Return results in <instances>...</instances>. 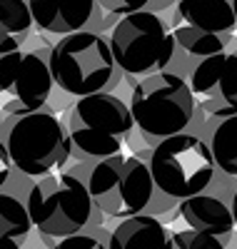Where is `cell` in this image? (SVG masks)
I'll return each instance as SVG.
<instances>
[{"label": "cell", "mask_w": 237, "mask_h": 249, "mask_svg": "<svg viewBox=\"0 0 237 249\" xmlns=\"http://www.w3.org/2000/svg\"><path fill=\"white\" fill-rule=\"evenodd\" d=\"M3 142L8 147L13 170L33 179L60 172L73 157L68 124L50 107L5 115Z\"/></svg>", "instance_id": "1"}, {"label": "cell", "mask_w": 237, "mask_h": 249, "mask_svg": "<svg viewBox=\"0 0 237 249\" xmlns=\"http://www.w3.org/2000/svg\"><path fill=\"white\" fill-rule=\"evenodd\" d=\"M25 204L38 234L53 239L70 237L85 227L105 222V214L93 202L88 182L65 170L38 177L25 192Z\"/></svg>", "instance_id": "2"}, {"label": "cell", "mask_w": 237, "mask_h": 249, "mask_svg": "<svg viewBox=\"0 0 237 249\" xmlns=\"http://www.w3.org/2000/svg\"><path fill=\"white\" fill-rule=\"evenodd\" d=\"M127 107L142 142L155 147L160 140L190 127L198 102L180 72L158 70L133 85Z\"/></svg>", "instance_id": "3"}, {"label": "cell", "mask_w": 237, "mask_h": 249, "mask_svg": "<svg viewBox=\"0 0 237 249\" xmlns=\"http://www.w3.org/2000/svg\"><path fill=\"white\" fill-rule=\"evenodd\" d=\"M53 82L73 97L110 92L120 82V68L113 57L110 37L95 30H75L62 35L48 53Z\"/></svg>", "instance_id": "4"}, {"label": "cell", "mask_w": 237, "mask_h": 249, "mask_svg": "<svg viewBox=\"0 0 237 249\" xmlns=\"http://www.w3.org/2000/svg\"><path fill=\"white\" fill-rule=\"evenodd\" d=\"M65 124L73 147L85 160L118 155L135 127L127 102L107 90L78 97L68 112Z\"/></svg>", "instance_id": "5"}, {"label": "cell", "mask_w": 237, "mask_h": 249, "mask_svg": "<svg viewBox=\"0 0 237 249\" xmlns=\"http://www.w3.org/2000/svg\"><path fill=\"white\" fill-rule=\"evenodd\" d=\"M85 182H88V190L98 210L113 219H125L145 212L158 192L147 160L138 155L118 152L98 160Z\"/></svg>", "instance_id": "6"}, {"label": "cell", "mask_w": 237, "mask_h": 249, "mask_svg": "<svg viewBox=\"0 0 237 249\" xmlns=\"http://www.w3.org/2000/svg\"><path fill=\"white\" fill-rule=\"evenodd\" d=\"M147 167L158 190L178 202L202 192L217 172L207 140L187 130L160 140L147 155Z\"/></svg>", "instance_id": "7"}, {"label": "cell", "mask_w": 237, "mask_h": 249, "mask_svg": "<svg viewBox=\"0 0 237 249\" xmlns=\"http://www.w3.org/2000/svg\"><path fill=\"white\" fill-rule=\"evenodd\" d=\"M110 48L120 72L127 77L167 70L175 60V37L170 25L147 8L118 18L110 33Z\"/></svg>", "instance_id": "8"}, {"label": "cell", "mask_w": 237, "mask_h": 249, "mask_svg": "<svg viewBox=\"0 0 237 249\" xmlns=\"http://www.w3.org/2000/svg\"><path fill=\"white\" fill-rule=\"evenodd\" d=\"M48 53H28L20 48L8 55H0V107H3V115L33 112L48 105L55 85L48 68Z\"/></svg>", "instance_id": "9"}, {"label": "cell", "mask_w": 237, "mask_h": 249, "mask_svg": "<svg viewBox=\"0 0 237 249\" xmlns=\"http://www.w3.org/2000/svg\"><path fill=\"white\" fill-rule=\"evenodd\" d=\"M187 82L205 115L217 120L237 115V50H222L198 60Z\"/></svg>", "instance_id": "10"}, {"label": "cell", "mask_w": 237, "mask_h": 249, "mask_svg": "<svg viewBox=\"0 0 237 249\" xmlns=\"http://www.w3.org/2000/svg\"><path fill=\"white\" fill-rule=\"evenodd\" d=\"M33 23L40 33L68 35L93 20L95 0H28Z\"/></svg>", "instance_id": "11"}, {"label": "cell", "mask_w": 237, "mask_h": 249, "mask_svg": "<svg viewBox=\"0 0 237 249\" xmlns=\"http://www.w3.org/2000/svg\"><path fill=\"white\" fill-rule=\"evenodd\" d=\"M110 249H175L172 230L153 214H133L120 219L107 239Z\"/></svg>", "instance_id": "12"}, {"label": "cell", "mask_w": 237, "mask_h": 249, "mask_svg": "<svg viewBox=\"0 0 237 249\" xmlns=\"http://www.w3.org/2000/svg\"><path fill=\"white\" fill-rule=\"evenodd\" d=\"M175 25H187L212 35H232L237 18L230 0H178Z\"/></svg>", "instance_id": "13"}, {"label": "cell", "mask_w": 237, "mask_h": 249, "mask_svg": "<svg viewBox=\"0 0 237 249\" xmlns=\"http://www.w3.org/2000/svg\"><path fill=\"white\" fill-rule=\"evenodd\" d=\"M33 28L35 23L28 0H0V55L23 48Z\"/></svg>", "instance_id": "14"}, {"label": "cell", "mask_w": 237, "mask_h": 249, "mask_svg": "<svg viewBox=\"0 0 237 249\" xmlns=\"http://www.w3.org/2000/svg\"><path fill=\"white\" fill-rule=\"evenodd\" d=\"M30 232H33V219L28 214L25 199L0 190V239H10L25 247Z\"/></svg>", "instance_id": "15"}, {"label": "cell", "mask_w": 237, "mask_h": 249, "mask_svg": "<svg viewBox=\"0 0 237 249\" xmlns=\"http://www.w3.org/2000/svg\"><path fill=\"white\" fill-rule=\"evenodd\" d=\"M207 144L215 160V167L230 177H237V115L220 117Z\"/></svg>", "instance_id": "16"}, {"label": "cell", "mask_w": 237, "mask_h": 249, "mask_svg": "<svg viewBox=\"0 0 237 249\" xmlns=\"http://www.w3.org/2000/svg\"><path fill=\"white\" fill-rule=\"evenodd\" d=\"M172 37H175V48H180L182 55L195 57V60L222 53L235 43V35H212V33H202L187 25H175L172 28Z\"/></svg>", "instance_id": "17"}, {"label": "cell", "mask_w": 237, "mask_h": 249, "mask_svg": "<svg viewBox=\"0 0 237 249\" xmlns=\"http://www.w3.org/2000/svg\"><path fill=\"white\" fill-rule=\"evenodd\" d=\"M172 234H175V244L180 249H237V230L215 234V232H200L187 227V230L172 232Z\"/></svg>", "instance_id": "18"}, {"label": "cell", "mask_w": 237, "mask_h": 249, "mask_svg": "<svg viewBox=\"0 0 237 249\" xmlns=\"http://www.w3.org/2000/svg\"><path fill=\"white\" fill-rule=\"evenodd\" d=\"M107 239H110V232H105L100 224H95V227H85L82 232L58 239L50 249H110Z\"/></svg>", "instance_id": "19"}, {"label": "cell", "mask_w": 237, "mask_h": 249, "mask_svg": "<svg viewBox=\"0 0 237 249\" xmlns=\"http://www.w3.org/2000/svg\"><path fill=\"white\" fill-rule=\"evenodd\" d=\"M153 0H95V5H100L107 15H127V13H135L147 8Z\"/></svg>", "instance_id": "20"}, {"label": "cell", "mask_w": 237, "mask_h": 249, "mask_svg": "<svg viewBox=\"0 0 237 249\" xmlns=\"http://www.w3.org/2000/svg\"><path fill=\"white\" fill-rule=\"evenodd\" d=\"M10 175H13V162H10V155H8V147H5L3 137H0V190L8 184Z\"/></svg>", "instance_id": "21"}, {"label": "cell", "mask_w": 237, "mask_h": 249, "mask_svg": "<svg viewBox=\"0 0 237 249\" xmlns=\"http://www.w3.org/2000/svg\"><path fill=\"white\" fill-rule=\"evenodd\" d=\"M0 249H23V244L10 242V239H0Z\"/></svg>", "instance_id": "22"}, {"label": "cell", "mask_w": 237, "mask_h": 249, "mask_svg": "<svg viewBox=\"0 0 237 249\" xmlns=\"http://www.w3.org/2000/svg\"><path fill=\"white\" fill-rule=\"evenodd\" d=\"M232 3V10H235V18H237V0H230Z\"/></svg>", "instance_id": "23"}]
</instances>
